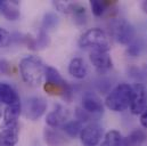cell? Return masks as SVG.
<instances>
[{
  "label": "cell",
  "instance_id": "6da1fadb",
  "mask_svg": "<svg viewBox=\"0 0 147 146\" xmlns=\"http://www.w3.org/2000/svg\"><path fill=\"white\" fill-rule=\"evenodd\" d=\"M18 69L23 81L30 87H39L46 79L47 66L37 56H26L21 59Z\"/></svg>",
  "mask_w": 147,
  "mask_h": 146
},
{
  "label": "cell",
  "instance_id": "7a4b0ae2",
  "mask_svg": "<svg viewBox=\"0 0 147 146\" xmlns=\"http://www.w3.org/2000/svg\"><path fill=\"white\" fill-rule=\"evenodd\" d=\"M79 46L82 49L91 51H105L109 53L111 49L110 36L102 29L94 28L86 31L79 39Z\"/></svg>",
  "mask_w": 147,
  "mask_h": 146
},
{
  "label": "cell",
  "instance_id": "3957f363",
  "mask_svg": "<svg viewBox=\"0 0 147 146\" xmlns=\"http://www.w3.org/2000/svg\"><path fill=\"white\" fill-rule=\"evenodd\" d=\"M43 89L47 94L51 96H62L65 99H69L72 95L71 86L67 83L66 80L63 79L61 73L51 66H47Z\"/></svg>",
  "mask_w": 147,
  "mask_h": 146
},
{
  "label": "cell",
  "instance_id": "277c9868",
  "mask_svg": "<svg viewBox=\"0 0 147 146\" xmlns=\"http://www.w3.org/2000/svg\"><path fill=\"white\" fill-rule=\"evenodd\" d=\"M132 99V87L128 83H120L106 96L105 105L113 112H123L130 107Z\"/></svg>",
  "mask_w": 147,
  "mask_h": 146
},
{
  "label": "cell",
  "instance_id": "5b68a950",
  "mask_svg": "<svg viewBox=\"0 0 147 146\" xmlns=\"http://www.w3.org/2000/svg\"><path fill=\"white\" fill-rule=\"evenodd\" d=\"M110 31L112 36L122 45H131L136 32L134 26L125 20H115L111 23Z\"/></svg>",
  "mask_w": 147,
  "mask_h": 146
},
{
  "label": "cell",
  "instance_id": "8992f818",
  "mask_svg": "<svg viewBox=\"0 0 147 146\" xmlns=\"http://www.w3.org/2000/svg\"><path fill=\"white\" fill-rule=\"evenodd\" d=\"M79 137L83 146H98L104 138V129L99 123L91 122L83 127Z\"/></svg>",
  "mask_w": 147,
  "mask_h": 146
},
{
  "label": "cell",
  "instance_id": "52a82bcc",
  "mask_svg": "<svg viewBox=\"0 0 147 146\" xmlns=\"http://www.w3.org/2000/svg\"><path fill=\"white\" fill-rule=\"evenodd\" d=\"M23 111L26 119L31 121H36L38 119H40L47 111V102L45 98L39 96L30 97L25 101Z\"/></svg>",
  "mask_w": 147,
  "mask_h": 146
},
{
  "label": "cell",
  "instance_id": "ba28073f",
  "mask_svg": "<svg viewBox=\"0 0 147 146\" xmlns=\"http://www.w3.org/2000/svg\"><path fill=\"white\" fill-rule=\"evenodd\" d=\"M55 6L63 13L70 15L76 24H84L87 22V11L84 6L76 2H56Z\"/></svg>",
  "mask_w": 147,
  "mask_h": 146
},
{
  "label": "cell",
  "instance_id": "9c48e42d",
  "mask_svg": "<svg viewBox=\"0 0 147 146\" xmlns=\"http://www.w3.org/2000/svg\"><path fill=\"white\" fill-rule=\"evenodd\" d=\"M147 109V94L143 84L136 83L132 86V99L130 104V111L132 114L140 115Z\"/></svg>",
  "mask_w": 147,
  "mask_h": 146
},
{
  "label": "cell",
  "instance_id": "30bf717a",
  "mask_svg": "<svg viewBox=\"0 0 147 146\" xmlns=\"http://www.w3.org/2000/svg\"><path fill=\"white\" fill-rule=\"evenodd\" d=\"M69 118H70V111L62 105H57L51 112L47 114L46 123L50 128L58 129V128H63L65 123L69 122Z\"/></svg>",
  "mask_w": 147,
  "mask_h": 146
},
{
  "label": "cell",
  "instance_id": "8fae6325",
  "mask_svg": "<svg viewBox=\"0 0 147 146\" xmlns=\"http://www.w3.org/2000/svg\"><path fill=\"white\" fill-rule=\"evenodd\" d=\"M82 109L92 116H99L104 112V104L98 95L87 91L82 96Z\"/></svg>",
  "mask_w": 147,
  "mask_h": 146
},
{
  "label": "cell",
  "instance_id": "7c38bea8",
  "mask_svg": "<svg viewBox=\"0 0 147 146\" xmlns=\"http://www.w3.org/2000/svg\"><path fill=\"white\" fill-rule=\"evenodd\" d=\"M90 62L92 63L96 71L99 73H105L113 68V61L109 53L105 51H91L90 53Z\"/></svg>",
  "mask_w": 147,
  "mask_h": 146
},
{
  "label": "cell",
  "instance_id": "4fadbf2b",
  "mask_svg": "<svg viewBox=\"0 0 147 146\" xmlns=\"http://www.w3.org/2000/svg\"><path fill=\"white\" fill-rule=\"evenodd\" d=\"M20 139V124L18 122L9 126H3L0 131V146H16Z\"/></svg>",
  "mask_w": 147,
  "mask_h": 146
},
{
  "label": "cell",
  "instance_id": "5bb4252c",
  "mask_svg": "<svg viewBox=\"0 0 147 146\" xmlns=\"http://www.w3.org/2000/svg\"><path fill=\"white\" fill-rule=\"evenodd\" d=\"M43 137L48 146H64L69 143L67 136L64 134V131L62 132L59 129H55L50 127L45 129Z\"/></svg>",
  "mask_w": 147,
  "mask_h": 146
},
{
  "label": "cell",
  "instance_id": "9a60e30c",
  "mask_svg": "<svg viewBox=\"0 0 147 146\" xmlns=\"http://www.w3.org/2000/svg\"><path fill=\"white\" fill-rule=\"evenodd\" d=\"M21 113H22L21 99L16 101L15 103H13L10 105H6V109L3 111V126H9V124L16 123Z\"/></svg>",
  "mask_w": 147,
  "mask_h": 146
},
{
  "label": "cell",
  "instance_id": "2e32d148",
  "mask_svg": "<svg viewBox=\"0 0 147 146\" xmlns=\"http://www.w3.org/2000/svg\"><path fill=\"white\" fill-rule=\"evenodd\" d=\"M69 73L75 79H84L88 74V66L81 57H74L69 64Z\"/></svg>",
  "mask_w": 147,
  "mask_h": 146
},
{
  "label": "cell",
  "instance_id": "e0dca14e",
  "mask_svg": "<svg viewBox=\"0 0 147 146\" xmlns=\"http://www.w3.org/2000/svg\"><path fill=\"white\" fill-rule=\"evenodd\" d=\"M147 141V130L146 129H135L131 131L123 141L122 146H140Z\"/></svg>",
  "mask_w": 147,
  "mask_h": 146
},
{
  "label": "cell",
  "instance_id": "ac0fdd59",
  "mask_svg": "<svg viewBox=\"0 0 147 146\" xmlns=\"http://www.w3.org/2000/svg\"><path fill=\"white\" fill-rule=\"evenodd\" d=\"M1 14L8 20V21H16L20 18L21 11H20V3L18 1H3L1 8Z\"/></svg>",
  "mask_w": 147,
  "mask_h": 146
},
{
  "label": "cell",
  "instance_id": "d6986e66",
  "mask_svg": "<svg viewBox=\"0 0 147 146\" xmlns=\"http://www.w3.org/2000/svg\"><path fill=\"white\" fill-rule=\"evenodd\" d=\"M21 99L16 90L8 83L0 82V102L6 105H10L16 101Z\"/></svg>",
  "mask_w": 147,
  "mask_h": 146
},
{
  "label": "cell",
  "instance_id": "ffe728a7",
  "mask_svg": "<svg viewBox=\"0 0 147 146\" xmlns=\"http://www.w3.org/2000/svg\"><path fill=\"white\" fill-rule=\"evenodd\" d=\"M49 43H50V38L48 33L42 29L38 32V34L34 38H29L28 41V46L32 50H42L47 48Z\"/></svg>",
  "mask_w": 147,
  "mask_h": 146
},
{
  "label": "cell",
  "instance_id": "44dd1931",
  "mask_svg": "<svg viewBox=\"0 0 147 146\" xmlns=\"http://www.w3.org/2000/svg\"><path fill=\"white\" fill-rule=\"evenodd\" d=\"M62 129L67 137L75 138V137L80 136V134L83 129V124L79 120H72V121H69L67 123H65V126Z\"/></svg>",
  "mask_w": 147,
  "mask_h": 146
},
{
  "label": "cell",
  "instance_id": "7402d4cb",
  "mask_svg": "<svg viewBox=\"0 0 147 146\" xmlns=\"http://www.w3.org/2000/svg\"><path fill=\"white\" fill-rule=\"evenodd\" d=\"M122 136L117 130H110L105 134L99 146H122Z\"/></svg>",
  "mask_w": 147,
  "mask_h": 146
},
{
  "label": "cell",
  "instance_id": "603a6c76",
  "mask_svg": "<svg viewBox=\"0 0 147 146\" xmlns=\"http://www.w3.org/2000/svg\"><path fill=\"white\" fill-rule=\"evenodd\" d=\"M112 6V2L109 0L105 1H100V0H91L90 1V7H91V11L96 17H100L104 15V13L106 11V9Z\"/></svg>",
  "mask_w": 147,
  "mask_h": 146
},
{
  "label": "cell",
  "instance_id": "cb8c5ba5",
  "mask_svg": "<svg viewBox=\"0 0 147 146\" xmlns=\"http://www.w3.org/2000/svg\"><path fill=\"white\" fill-rule=\"evenodd\" d=\"M59 18L55 13H47L42 20V30H45L46 32L49 30H54L57 28Z\"/></svg>",
  "mask_w": 147,
  "mask_h": 146
},
{
  "label": "cell",
  "instance_id": "d4e9b609",
  "mask_svg": "<svg viewBox=\"0 0 147 146\" xmlns=\"http://www.w3.org/2000/svg\"><path fill=\"white\" fill-rule=\"evenodd\" d=\"M10 43V34L7 30L0 26V48H5Z\"/></svg>",
  "mask_w": 147,
  "mask_h": 146
},
{
  "label": "cell",
  "instance_id": "484cf974",
  "mask_svg": "<svg viewBox=\"0 0 147 146\" xmlns=\"http://www.w3.org/2000/svg\"><path fill=\"white\" fill-rule=\"evenodd\" d=\"M9 69H10L9 62L6 59H0V75L9 73Z\"/></svg>",
  "mask_w": 147,
  "mask_h": 146
},
{
  "label": "cell",
  "instance_id": "4316f807",
  "mask_svg": "<svg viewBox=\"0 0 147 146\" xmlns=\"http://www.w3.org/2000/svg\"><path fill=\"white\" fill-rule=\"evenodd\" d=\"M139 46L137 47V45H135V43H131V45H129V48H128V53L131 55V56H138L139 55Z\"/></svg>",
  "mask_w": 147,
  "mask_h": 146
},
{
  "label": "cell",
  "instance_id": "83f0119b",
  "mask_svg": "<svg viewBox=\"0 0 147 146\" xmlns=\"http://www.w3.org/2000/svg\"><path fill=\"white\" fill-rule=\"evenodd\" d=\"M140 124L144 129H147V109L140 114Z\"/></svg>",
  "mask_w": 147,
  "mask_h": 146
},
{
  "label": "cell",
  "instance_id": "f1b7e54d",
  "mask_svg": "<svg viewBox=\"0 0 147 146\" xmlns=\"http://www.w3.org/2000/svg\"><path fill=\"white\" fill-rule=\"evenodd\" d=\"M142 8L144 9L145 13H147V1H144V2L142 3Z\"/></svg>",
  "mask_w": 147,
  "mask_h": 146
},
{
  "label": "cell",
  "instance_id": "f546056e",
  "mask_svg": "<svg viewBox=\"0 0 147 146\" xmlns=\"http://www.w3.org/2000/svg\"><path fill=\"white\" fill-rule=\"evenodd\" d=\"M1 104H2V103L0 102V118H1V115H2V111H1Z\"/></svg>",
  "mask_w": 147,
  "mask_h": 146
},
{
  "label": "cell",
  "instance_id": "4dcf8cb0",
  "mask_svg": "<svg viewBox=\"0 0 147 146\" xmlns=\"http://www.w3.org/2000/svg\"><path fill=\"white\" fill-rule=\"evenodd\" d=\"M2 3H3V0H0V8H1V6H2Z\"/></svg>",
  "mask_w": 147,
  "mask_h": 146
}]
</instances>
